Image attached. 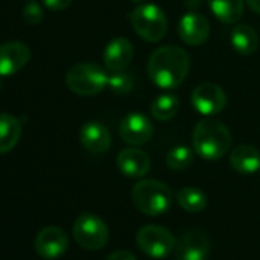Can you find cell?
<instances>
[{
  "mask_svg": "<svg viewBox=\"0 0 260 260\" xmlns=\"http://www.w3.org/2000/svg\"><path fill=\"white\" fill-rule=\"evenodd\" d=\"M199 5H201V0H185V7L190 10L199 8Z\"/></svg>",
  "mask_w": 260,
  "mask_h": 260,
  "instance_id": "29",
  "label": "cell"
},
{
  "mask_svg": "<svg viewBox=\"0 0 260 260\" xmlns=\"http://www.w3.org/2000/svg\"><path fill=\"white\" fill-rule=\"evenodd\" d=\"M231 147V134L217 119H202L193 130V149L205 161H217Z\"/></svg>",
  "mask_w": 260,
  "mask_h": 260,
  "instance_id": "2",
  "label": "cell"
},
{
  "mask_svg": "<svg viewBox=\"0 0 260 260\" xmlns=\"http://www.w3.org/2000/svg\"><path fill=\"white\" fill-rule=\"evenodd\" d=\"M2 86H4V83H2V77H0V90H2Z\"/></svg>",
  "mask_w": 260,
  "mask_h": 260,
  "instance_id": "30",
  "label": "cell"
},
{
  "mask_svg": "<svg viewBox=\"0 0 260 260\" xmlns=\"http://www.w3.org/2000/svg\"><path fill=\"white\" fill-rule=\"evenodd\" d=\"M121 138L132 146H143L153 137V124L141 112H132L124 116L119 125Z\"/></svg>",
  "mask_w": 260,
  "mask_h": 260,
  "instance_id": "9",
  "label": "cell"
},
{
  "mask_svg": "<svg viewBox=\"0 0 260 260\" xmlns=\"http://www.w3.org/2000/svg\"><path fill=\"white\" fill-rule=\"evenodd\" d=\"M106 260H137V257L134 255V252H130L127 249H118L109 254Z\"/></svg>",
  "mask_w": 260,
  "mask_h": 260,
  "instance_id": "27",
  "label": "cell"
},
{
  "mask_svg": "<svg viewBox=\"0 0 260 260\" xmlns=\"http://www.w3.org/2000/svg\"><path fill=\"white\" fill-rule=\"evenodd\" d=\"M134 58V45L124 37L113 39L104 49V66L115 72L125 69Z\"/></svg>",
  "mask_w": 260,
  "mask_h": 260,
  "instance_id": "16",
  "label": "cell"
},
{
  "mask_svg": "<svg viewBox=\"0 0 260 260\" xmlns=\"http://www.w3.org/2000/svg\"><path fill=\"white\" fill-rule=\"evenodd\" d=\"M80 141L83 147L92 153H104L110 149L112 144L107 127L96 121H89L81 127Z\"/></svg>",
  "mask_w": 260,
  "mask_h": 260,
  "instance_id": "15",
  "label": "cell"
},
{
  "mask_svg": "<svg viewBox=\"0 0 260 260\" xmlns=\"http://www.w3.org/2000/svg\"><path fill=\"white\" fill-rule=\"evenodd\" d=\"M31 60V49L23 42L0 45V77H11L20 72Z\"/></svg>",
  "mask_w": 260,
  "mask_h": 260,
  "instance_id": "10",
  "label": "cell"
},
{
  "mask_svg": "<svg viewBox=\"0 0 260 260\" xmlns=\"http://www.w3.org/2000/svg\"><path fill=\"white\" fill-rule=\"evenodd\" d=\"M190 57L188 54L176 46H161L149 58L147 71L152 81L161 89L179 87L188 75Z\"/></svg>",
  "mask_w": 260,
  "mask_h": 260,
  "instance_id": "1",
  "label": "cell"
},
{
  "mask_svg": "<svg viewBox=\"0 0 260 260\" xmlns=\"http://www.w3.org/2000/svg\"><path fill=\"white\" fill-rule=\"evenodd\" d=\"M23 19L28 25H39L43 20V10L42 7L31 0L23 7Z\"/></svg>",
  "mask_w": 260,
  "mask_h": 260,
  "instance_id": "25",
  "label": "cell"
},
{
  "mask_svg": "<svg viewBox=\"0 0 260 260\" xmlns=\"http://www.w3.org/2000/svg\"><path fill=\"white\" fill-rule=\"evenodd\" d=\"M179 110V98L172 93L156 96L150 106V113L158 121H170Z\"/></svg>",
  "mask_w": 260,
  "mask_h": 260,
  "instance_id": "21",
  "label": "cell"
},
{
  "mask_svg": "<svg viewBox=\"0 0 260 260\" xmlns=\"http://www.w3.org/2000/svg\"><path fill=\"white\" fill-rule=\"evenodd\" d=\"M231 45L240 55H251L258 48L257 32L249 25H237L231 31Z\"/></svg>",
  "mask_w": 260,
  "mask_h": 260,
  "instance_id": "20",
  "label": "cell"
},
{
  "mask_svg": "<svg viewBox=\"0 0 260 260\" xmlns=\"http://www.w3.org/2000/svg\"><path fill=\"white\" fill-rule=\"evenodd\" d=\"M193 107L202 115H217L226 106V95L223 89L214 83H201L191 92Z\"/></svg>",
  "mask_w": 260,
  "mask_h": 260,
  "instance_id": "8",
  "label": "cell"
},
{
  "mask_svg": "<svg viewBox=\"0 0 260 260\" xmlns=\"http://www.w3.org/2000/svg\"><path fill=\"white\" fill-rule=\"evenodd\" d=\"M176 201L181 208L188 213H199L207 207V196L202 190L194 187H184L176 191Z\"/></svg>",
  "mask_w": 260,
  "mask_h": 260,
  "instance_id": "22",
  "label": "cell"
},
{
  "mask_svg": "<svg viewBox=\"0 0 260 260\" xmlns=\"http://www.w3.org/2000/svg\"><path fill=\"white\" fill-rule=\"evenodd\" d=\"M22 121L11 113H0V155L11 152L20 141Z\"/></svg>",
  "mask_w": 260,
  "mask_h": 260,
  "instance_id": "18",
  "label": "cell"
},
{
  "mask_svg": "<svg viewBox=\"0 0 260 260\" xmlns=\"http://www.w3.org/2000/svg\"><path fill=\"white\" fill-rule=\"evenodd\" d=\"M109 74L96 63L74 64L66 74V86L77 95L92 96L107 87Z\"/></svg>",
  "mask_w": 260,
  "mask_h": 260,
  "instance_id": "4",
  "label": "cell"
},
{
  "mask_svg": "<svg viewBox=\"0 0 260 260\" xmlns=\"http://www.w3.org/2000/svg\"><path fill=\"white\" fill-rule=\"evenodd\" d=\"M178 34L179 39L188 46H199L205 43L210 36V23L202 14L190 11L181 19L178 25Z\"/></svg>",
  "mask_w": 260,
  "mask_h": 260,
  "instance_id": "13",
  "label": "cell"
},
{
  "mask_svg": "<svg viewBox=\"0 0 260 260\" xmlns=\"http://www.w3.org/2000/svg\"><path fill=\"white\" fill-rule=\"evenodd\" d=\"M68 246V234L60 226L43 228L34 240L36 252L43 258H57L66 252Z\"/></svg>",
  "mask_w": 260,
  "mask_h": 260,
  "instance_id": "11",
  "label": "cell"
},
{
  "mask_svg": "<svg viewBox=\"0 0 260 260\" xmlns=\"http://www.w3.org/2000/svg\"><path fill=\"white\" fill-rule=\"evenodd\" d=\"M74 237L80 246L89 251L101 249L109 240V228L104 220L92 213H83L77 217L72 228Z\"/></svg>",
  "mask_w": 260,
  "mask_h": 260,
  "instance_id": "6",
  "label": "cell"
},
{
  "mask_svg": "<svg viewBox=\"0 0 260 260\" xmlns=\"http://www.w3.org/2000/svg\"><path fill=\"white\" fill-rule=\"evenodd\" d=\"M137 243L140 249L153 258L169 257L176 248L175 236L164 226L146 225L137 233Z\"/></svg>",
  "mask_w": 260,
  "mask_h": 260,
  "instance_id": "7",
  "label": "cell"
},
{
  "mask_svg": "<svg viewBox=\"0 0 260 260\" xmlns=\"http://www.w3.org/2000/svg\"><path fill=\"white\" fill-rule=\"evenodd\" d=\"M208 8L217 20L233 25L240 20L245 2L243 0H208Z\"/></svg>",
  "mask_w": 260,
  "mask_h": 260,
  "instance_id": "19",
  "label": "cell"
},
{
  "mask_svg": "<svg viewBox=\"0 0 260 260\" xmlns=\"http://www.w3.org/2000/svg\"><path fill=\"white\" fill-rule=\"evenodd\" d=\"M230 166L237 173L252 175L260 170V152L254 146H237L230 155Z\"/></svg>",
  "mask_w": 260,
  "mask_h": 260,
  "instance_id": "17",
  "label": "cell"
},
{
  "mask_svg": "<svg viewBox=\"0 0 260 260\" xmlns=\"http://www.w3.org/2000/svg\"><path fill=\"white\" fill-rule=\"evenodd\" d=\"M178 260H207L210 254V239L199 230H188L176 243Z\"/></svg>",
  "mask_w": 260,
  "mask_h": 260,
  "instance_id": "12",
  "label": "cell"
},
{
  "mask_svg": "<svg viewBox=\"0 0 260 260\" xmlns=\"http://www.w3.org/2000/svg\"><path fill=\"white\" fill-rule=\"evenodd\" d=\"M132 2H143V0H132Z\"/></svg>",
  "mask_w": 260,
  "mask_h": 260,
  "instance_id": "31",
  "label": "cell"
},
{
  "mask_svg": "<svg viewBox=\"0 0 260 260\" xmlns=\"http://www.w3.org/2000/svg\"><path fill=\"white\" fill-rule=\"evenodd\" d=\"M194 153L187 146H178L167 153V166L172 170H185L193 162Z\"/></svg>",
  "mask_w": 260,
  "mask_h": 260,
  "instance_id": "23",
  "label": "cell"
},
{
  "mask_svg": "<svg viewBox=\"0 0 260 260\" xmlns=\"http://www.w3.org/2000/svg\"><path fill=\"white\" fill-rule=\"evenodd\" d=\"M118 169L128 178H143L150 170V158L146 152L137 147L124 149L116 158Z\"/></svg>",
  "mask_w": 260,
  "mask_h": 260,
  "instance_id": "14",
  "label": "cell"
},
{
  "mask_svg": "<svg viewBox=\"0 0 260 260\" xmlns=\"http://www.w3.org/2000/svg\"><path fill=\"white\" fill-rule=\"evenodd\" d=\"M43 4L51 11H63L72 4V0H43Z\"/></svg>",
  "mask_w": 260,
  "mask_h": 260,
  "instance_id": "26",
  "label": "cell"
},
{
  "mask_svg": "<svg viewBox=\"0 0 260 260\" xmlns=\"http://www.w3.org/2000/svg\"><path fill=\"white\" fill-rule=\"evenodd\" d=\"M245 2L248 4V7H249L254 13L260 14V0H245Z\"/></svg>",
  "mask_w": 260,
  "mask_h": 260,
  "instance_id": "28",
  "label": "cell"
},
{
  "mask_svg": "<svg viewBox=\"0 0 260 260\" xmlns=\"http://www.w3.org/2000/svg\"><path fill=\"white\" fill-rule=\"evenodd\" d=\"M132 201L143 214L156 217L170 210L173 202V193L161 181L143 179L134 187Z\"/></svg>",
  "mask_w": 260,
  "mask_h": 260,
  "instance_id": "3",
  "label": "cell"
},
{
  "mask_svg": "<svg viewBox=\"0 0 260 260\" xmlns=\"http://www.w3.org/2000/svg\"><path fill=\"white\" fill-rule=\"evenodd\" d=\"M135 32L146 42H159L167 34V17L164 11L152 4L138 5L130 16Z\"/></svg>",
  "mask_w": 260,
  "mask_h": 260,
  "instance_id": "5",
  "label": "cell"
},
{
  "mask_svg": "<svg viewBox=\"0 0 260 260\" xmlns=\"http://www.w3.org/2000/svg\"><path fill=\"white\" fill-rule=\"evenodd\" d=\"M107 86L112 92H115L118 95H124V93H128L134 89L135 78L132 77V74L124 72V69L115 71V72H112V75H109Z\"/></svg>",
  "mask_w": 260,
  "mask_h": 260,
  "instance_id": "24",
  "label": "cell"
}]
</instances>
